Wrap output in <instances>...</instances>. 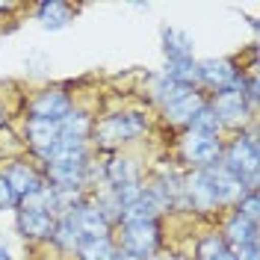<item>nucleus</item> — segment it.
<instances>
[{
	"label": "nucleus",
	"instance_id": "f257e3e1",
	"mask_svg": "<svg viewBox=\"0 0 260 260\" xmlns=\"http://www.w3.org/2000/svg\"><path fill=\"white\" fill-rule=\"evenodd\" d=\"M228 169H231V172H234L240 180H243L245 175H248V178H254V172H257V142H254V136L240 139L237 145L231 148Z\"/></svg>",
	"mask_w": 260,
	"mask_h": 260
},
{
	"label": "nucleus",
	"instance_id": "f03ea898",
	"mask_svg": "<svg viewBox=\"0 0 260 260\" xmlns=\"http://www.w3.org/2000/svg\"><path fill=\"white\" fill-rule=\"evenodd\" d=\"M98 133H101V142L104 145H115L121 139H130V136L142 133V118L139 115H115L110 121H104Z\"/></svg>",
	"mask_w": 260,
	"mask_h": 260
},
{
	"label": "nucleus",
	"instance_id": "7ed1b4c3",
	"mask_svg": "<svg viewBox=\"0 0 260 260\" xmlns=\"http://www.w3.org/2000/svg\"><path fill=\"white\" fill-rule=\"evenodd\" d=\"M216 118L222 121H231V124H237V121H243L245 118V98L240 89H225L222 95L216 98Z\"/></svg>",
	"mask_w": 260,
	"mask_h": 260
},
{
	"label": "nucleus",
	"instance_id": "20e7f679",
	"mask_svg": "<svg viewBox=\"0 0 260 260\" xmlns=\"http://www.w3.org/2000/svg\"><path fill=\"white\" fill-rule=\"evenodd\" d=\"M198 71H201V77L213 86H219V89H231L234 83H237V71L231 68L228 59H204V62L198 65Z\"/></svg>",
	"mask_w": 260,
	"mask_h": 260
},
{
	"label": "nucleus",
	"instance_id": "39448f33",
	"mask_svg": "<svg viewBox=\"0 0 260 260\" xmlns=\"http://www.w3.org/2000/svg\"><path fill=\"white\" fill-rule=\"evenodd\" d=\"M213 178V189H216V201H231L243 192V180L237 178L228 166H219V169H207Z\"/></svg>",
	"mask_w": 260,
	"mask_h": 260
},
{
	"label": "nucleus",
	"instance_id": "423d86ee",
	"mask_svg": "<svg viewBox=\"0 0 260 260\" xmlns=\"http://www.w3.org/2000/svg\"><path fill=\"white\" fill-rule=\"evenodd\" d=\"M124 240H127V248L133 251V254H145V251H151V248H154V243H157V228H154V222L127 225Z\"/></svg>",
	"mask_w": 260,
	"mask_h": 260
},
{
	"label": "nucleus",
	"instance_id": "0eeeda50",
	"mask_svg": "<svg viewBox=\"0 0 260 260\" xmlns=\"http://www.w3.org/2000/svg\"><path fill=\"white\" fill-rule=\"evenodd\" d=\"M32 115L36 118H45V121H62L68 115V101L59 92H50V95H42L36 104H32Z\"/></svg>",
	"mask_w": 260,
	"mask_h": 260
},
{
	"label": "nucleus",
	"instance_id": "6e6552de",
	"mask_svg": "<svg viewBox=\"0 0 260 260\" xmlns=\"http://www.w3.org/2000/svg\"><path fill=\"white\" fill-rule=\"evenodd\" d=\"M162 45H166V53H169V62H180V59H189L192 56V39L183 30L166 27L162 30Z\"/></svg>",
	"mask_w": 260,
	"mask_h": 260
},
{
	"label": "nucleus",
	"instance_id": "1a4fd4ad",
	"mask_svg": "<svg viewBox=\"0 0 260 260\" xmlns=\"http://www.w3.org/2000/svg\"><path fill=\"white\" fill-rule=\"evenodd\" d=\"M42 154H45L50 162H83V142L59 136V139H56L53 145H48Z\"/></svg>",
	"mask_w": 260,
	"mask_h": 260
},
{
	"label": "nucleus",
	"instance_id": "9d476101",
	"mask_svg": "<svg viewBox=\"0 0 260 260\" xmlns=\"http://www.w3.org/2000/svg\"><path fill=\"white\" fill-rule=\"evenodd\" d=\"M74 216V222L80 228V234H89L92 240H104V234H107V219L101 216L98 207H77V213H71Z\"/></svg>",
	"mask_w": 260,
	"mask_h": 260
},
{
	"label": "nucleus",
	"instance_id": "9b49d317",
	"mask_svg": "<svg viewBox=\"0 0 260 260\" xmlns=\"http://www.w3.org/2000/svg\"><path fill=\"white\" fill-rule=\"evenodd\" d=\"M186 157L192 162H210L216 160V154H219V142L210 139V136H198V133H189V139H186Z\"/></svg>",
	"mask_w": 260,
	"mask_h": 260
},
{
	"label": "nucleus",
	"instance_id": "f8f14e48",
	"mask_svg": "<svg viewBox=\"0 0 260 260\" xmlns=\"http://www.w3.org/2000/svg\"><path fill=\"white\" fill-rule=\"evenodd\" d=\"M27 136H30V142L36 148H45L53 145L56 139H59V121H45V118H32L30 124H27Z\"/></svg>",
	"mask_w": 260,
	"mask_h": 260
},
{
	"label": "nucleus",
	"instance_id": "ddd939ff",
	"mask_svg": "<svg viewBox=\"0 0 260 260\" xmlns=\"http://www.w3.org/2000/svg\"><path fill=\"white\" fill-rule=\"evenodd\" d=\"M189 195L198 207H210L216 204V189H213V178L210 172H198L192 180H189Z\"/></svg>",
	"mask_w": 260,
	"mask_h": 260
},
{
	"label": "nucleus",
	"instance_id": "4468645a",
	"mask_svg": "<svg viewBox=\"0 0 260 260\" xmlns=\"http://www.w3.org/2000/svg\"><path fill=\"white\" fill-rule=\"evenodd\" d=\"M53 219L48 213H32V210H24L21 213V231L30 234V237H50L53 234Z\"/></svg>",
	"mask_w": 260,
	"mask_h": 260
},
{
	"label": "nucleus",
	"instance_id": "2eb2a0df",
	"mask_svg": "<svg viewBox=\"0 0 260 260\" xmlns=\"http://www.w3.org/2000/svg\"><path fill=\"white\" fill-rule=\"evenodd\" d=\"M228 240L237 245H251L257 243V228H254V222L251 219H245V216H234V222L228 225Z\"/></svg>",
	"mask_w": 260,
	"mask_h": 260
},
{
	"label": "nucleus",
	"instance_id": "dca6fc26",
	"mask_svg": "<svg viewBox=\"0 0 260 260\" xmlns=\"http://www.w3.org/2000/svg\"><path fill=\"white\" fill-rule=\"evenodd\" d=\"M157 210H160V207H157V204L148 198V192H145L139 201H136V204H130V207H124V210H121V219H124L127 225H139V222H151Z\"/></svg>",
	"mask_w": 260,
	"mask_h": 260
},
{
	"label": "nucleus",
	"instance_id": "f3484780",
	"mask_svg": "<svg viewBox=\"0 0 260 260\" xmlns=\"http://www.w3.org/2000/svg\"><path fill=\"white\" fill-rule=\"evenodd\" d=\"M166 77L172 83H178V86H192L198 77H201V71H198V65L192 59H180V62H169V71H166Z\"/></svg>",
	"mask_w": 260,
	"mask_h": 260
},
{
	"label": "nucleus",
	"instance_id": "a211bd4d",
	"mask_svg": "<svg viewBox=\"0 0 260 260\" xmlns=\"http://www.w3.org/2000/svg\"><path fill=\"white\" fill-rule=\"evenodd\" d=\"M39 18H42V24H45L48 30H59V27L68 24V6L59 3V0H48V3H42Z\"/></svg>",
	"mask_w": 260,
	"mask_h": 260
},
{
	"label": "nucleus",
	"instance_id": "6ab92c4d",
	"mask_svg": "<svg viewBox=\"0 0 260 260\" xmlns=\"http://www.w3.org/2000/svg\"><path fill=\"white\" fill-rule=\"evenodd\" d=\"M50 178L59 186H77L83 178V162H53L50 166Z\"/></svg>",
	"mask_w": 260,
	"mask_h": 260
},
{
	"label": "nucleus",
	"instance_id": "aec40b11",
	"mask_svg": "<svg viewBox=\"0 0 260 260\" xmlns=\"http://www.w3.org/2000/svg\"><path fill=\"white\" fill-rule=\"evenodd\" d=\"M6 183L12 186L15 195H27V192H32V189L39 186V183H36V175H32L30 169H24V166H12L9 175H6Z\"/></svg>",
	"mask_w": 260,
	"mask_h": 260
},
{
	"label": "nucleus",
	"instance_id": "412c9836",
	"mask_svg": "<svg viewBox=\"0 0 260 260\" xmlns=\"http://www.w3.org/2000/svg\"><path fill=\"white\" fill-rule=\"evenodd\" d=\"M50 207H56V195H53V189H48V186H36L32 192L24 195V210L45 213V210H50Z\"/></svg>",
	"mask_w": 260,
	"mask_h": 260
},
{
	"label": "nucleus",
	"instance_id": "4be33fe9",
	"mask_svg": "<svg viewBox=\"0 0 260 260\" xmlns=\"http://www.w3.org/2000/svg\"><path fill=\"white\" fill-rule=\"evenodd\" d=\"M198 110H201V98L195 95V92H189V95H183L180 101L169 104V118H172V121H186V118H192Z\"/></svg>",
	"mask_w": 260,
	"mask_h": 260
},
{
	"label": "nucleus",
	"instance_id": "5701e85b",
	"mask_svg": "<svg viewBox=\"0 0 260 260\" xmlns=\"http://www.w3.org/2000/svg\"><path fill=\"white\" fill-rule=\"evenodd\" d=\"M86 130H89V118L83 113H68L59 121V136H65V139H77L80 142L86 136Z\"/></svg>",
	"mask_w": 260,
	"mask_h": 260
},
{
	"label": "nucleus",
	"instance_id": "b1692460",
	"mask_svg": "<svg viewBox=\"0 0 260 260\" xmlns=\"http://www.w3.org/2000/svg\"><path fill=\"white\" fill-rule=\"evenodd\" d=\"M189 121H192V133H198V136H210V139L216 136V130H219V124H222V121L216 118V113L207 110V107H201Z\"/></svg>",
	"mask_w": 260,
	"mask_h": 260
},
{
	"label": "nucleus",
	"instance_id": "393cba45",
	"mask_svg": "<svg viewBox=\"0 0 260 260\" xmlns=\"http://www.w3.org/2000/svg\"><path fill=\"white\" fill-rule=\"evenodd\" d=\"M80 254L83 260H113V245L107 243V237L104 240H92V237H86L80 243Z\"/></svg>",
	"mask_w": 260,
	"mask_h": 260
},
{
	"label": "nucleus",
	"instance_id": "a878e982",
	"mask_svg": "<svg viewBox=\"0 0 260 260\" xmlns=\"http://www.w3.org/2000/svg\"><path fill=\"white\" fill-rule=\"evenodd\" d=\"M53 231H56L59 243L68 245V248H74V245L83 243V234H80V228H77V222H74V216H71V213H68L62 222H59V228H53Z\"/></svg>",
	"mask_w": 260,
	"mask_h": 260
},
{
	"label": "nucleus",
	"instance_id": "bb28decb",
	"mask_svg": "<svg viewBox=\"0 0 260 260\" xmlns=\"http://www.w3.org/2000/svg\"><path fill=\"white\" fill-rule=\"evenodd\" d=\"M142 198V189L136 186V180H127V183H118V189H115V201H118V207L124 210L130 204H136Z\"/></svg>",
	"mask_w": 260,
	"mask_h": 260
},
{
	"label": "nucleus",
	"instance_id": "cd10ccee",
	"mask_svg": "<svg viewBox=\"0 0 260 260\" xmlns=\"http://www.w3.org/2000/svg\"><path fill=\"white\" fill-rule=\"evenodd\" d=\"M110 178L115 180V186L118 183H127V180H133V166H130V160H121V157H115L113 162H110Z\"/></svg>",
	"mask_w": 260,
	"mask_h": 260
},
{
	"label": "nucleus",
	"instance_id": "c85d7f7f",
	"mask_svg": "<svg viewBox=\"0 0 260 260\" xmlns=\"http://www.w3.org/2000/svg\"><path fill=\"white\" fill-rule=\"evenodd\" d=\"M240 216L251 219V222L257 219V198H254V195H248V198L243 201V210H240Z\"/></svg>",
	"mask_w": 260,
	"mask_h": 260
},
{
	"label": "nucleus",
	"instance_id": "c756f323",
	"mask_svg": "<svg viewBox=\"0 0 260 260\" xmlns=\"http://www.w3.org/2000/svg\"><path fill=\"white\" fill-rule=\"evenodd\" d=\"M234 257H237V260H257V243L240 245V248L234 251Z\"/></svg>",
	"mask_w": 260,
	"mask_h": 260
},
{
	"label": "nucleus",
	"instance_id": "7c9ffc66",
	"mask_svg": "<svg viewBox=\"0 0 260 260\" xmlns=\"http://www.w3.org/2000/svg\"><path fill=\"white\" fill-rule=\"evenodd\" d=\"M12 198H15L12 186H9V183H6V178L0 175V204H12Z\"/></svg>",
	"mask_w": 260,
	"mask_h": 260
},
{
	"label": "nucleus",
	"instance_id": "2f4dec72",
	"mask_svg": "<svg viewBox=\"0 0 260 260\" xmlns=\"http://www.w3.org/2000/svg\"><path fill=\"white\" fill-rule=\"evenodd\" d=\"M219 248H222V243H219V240H207V243L201 245V254H204V257H210V254H216Z\"/></svg>",
	"mask_w": 260,
	"mask_h": 260
},
{
	"label": "nucleus",
	"instance_id": "473e14b6",
	"mask_svg": "<svg viewBox=\"0 0 260 260\" xmlns=\"http://www.w3.org/2000/svg\"><path fill=\"white\" fill-rule=\"evenodd\" d=\"M204 260H237V257H234V251H225V248H219L216 254H210V257H204Z\"/></svg>",
	"mask_w": 260,
	"mask_h": 260
},
{
	"label": "nucleus",
	"instance_id": "72a5a7b5",
	"mask_svg": "<svg viewBox=\"0 0 260 260\" xmlns=\"http://www.w3.org/2000/svg\"><path fill=\"white\" fill-rule=\"evenodd\" d=\"M254 98H257V83L251 80L248 83V101H254Z\"/></svg>",
	"mask_w": 260,
	"mask_h": 260
},
{
	"label": "nucleus",
	"instance_id": "f704fd0d",
	"mask_svg": "<svg viewBox=\"0 0 260 260\" xmlns=\"http://www.w3.org/2000/svg\"><path fill=\"white\" fill-rule=\"evenodd\" d=\"M113 260H142V254H133V251H127V254H121V257H113Z\"/></svg>",
	"mask_w": 260,
	"mask_h": 260
},
{
	"label": "nucleus",
	"instance_id": "c9c22d12",
	"mask_svg": "<svg viewBox=\"0 0 260 260\" xmlns=\"http://www.w3.org/2000/svg\"><path fill=\"white\" fill-rule=\"evenodd\" d=\"M0 260H12V257H9V251H6L3 245H0Z\"/></svg>",
	"mask_w": 260,
	"mask_h": 260
},
{
	"label": "nucleus",
	"instance_id": "e433bc0d",
	"mask_svg": "<svg viewBox=\"0 0 260 260\" xmlns=\"http://www.w3.org/2000/svg\"><path fill=\"white\" fill-rule=\"evenodd\" d=\"M0 121H3V115H0Z\"/></svg>",
	"mask_w": 260,
	"mask_h": 260
}]
</instances>
